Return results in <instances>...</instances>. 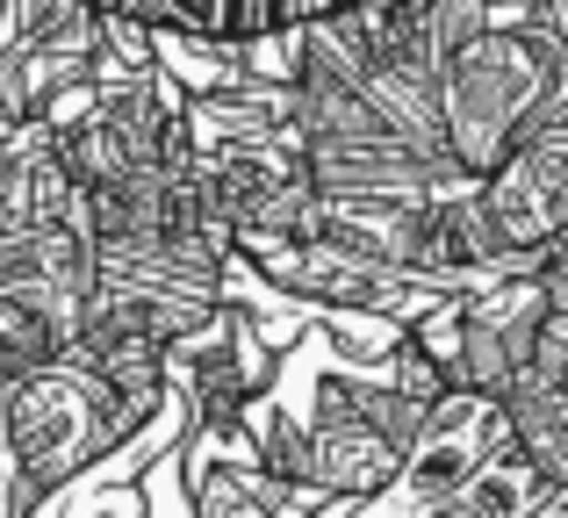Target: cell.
Masks as SVG:
<instances>
[{
  "mask_svg": "<svg viewBox=\"0 0 568 518\" xmlns=\"http://www.w3.org/2000/svg\"><path fill=\"white\" fill-rule=\"evenodd\" d=\"M568 101V43L540 29L532 14L483 29L468 51H454L439 80V115H446V152L483 181L518 138L561 115Z\"/></svg>",
  "mask_w": 568,
  "mask_h": 518,
  "instance_id": "6da1fadb",
  "label": "cell"
},
{
  "mask_svg": "<svg viewBox=\"0 0 568 518\" xmlns=\"http://www.w3.org/2000/svg\"><path fill=\"white\" fill-rule=\"evenodd\" d=\"M138 425L144 418L115 396L109 375H94V367L65 360V353L22 367V375L8 382V404H0V461H8V476H14L22 518L37 511L43 497H58L72 476L101 468Z\"/></svg>",
  "mask_w": 568,
  "mask_h": 518,
  "instance_id": "7a4b0ae2",
  "label": "cell"
},
{
  "mask_svg": "<svg viewBox=\"0 0 568 518\" xmlns=\"http://www.w3.org/2000/svg\"><path fill=\"white\" fill-rule=\"evenodd\" d=\"M555 309V288L532 274H489L475 288H460V353H454V389H483V396H511V382L526 375L540 324Z\"/></svg>",
  "mask_w": 568,
  "mask_h": 518,
  "instance_id": "3957f363",
  "label": "cell"
},
{
  "mask_svg": "<svg viewBox=\"0 0 568 518\" xmlns=\"http://www.w3.org/2000/svg\"><path fill=\"white\" fill-rule=\"evenodd\" d=\"M295 483H310L317 497H382L388 483H403V447L353 404L346 375H332L317 389V410L303 425Z\"/></svg>",
  "mask_w": 568,
  "mask_h": 518,
  "instance_id": "277c9868",
  "label": "cell"
},
{
  "mask_svg": "<svg viewBox=\"0 0 568 518\" xmlns=\"http://www.w3.org/2000/svg\"><path fill=\"white\" fill-rule=\"evenodd\" d=\"M425 202L432 195H324V231L346 238L353 253L410 266L417 260V231H425Z\"/></svg>",
  "mask_w": 568,
  "mask_h": 518,
  "instance_id": "5b68a950",
  "label": "cell"
},
{
  "mask_svg": "<svg viewBox=\"0 0 568 518\" xmlns=\"http://www.w3.org/2000/svg\"><path fill=\"white\" fill-rule=\"evenodd\" d=\"M101 8L130 14V22L159 29V37H223L231 0H101Z\"/></svg>",
  "mask_w": 568,
  "mask_h": 518,
  "instance_id": "8992f818",
  "label": "cell"
},
{
  "mask_svg": "<svg viewBox=\"0 0 568 518\" xmlns=\"http://www.w3.org/2000/svg\"><path fill=\"white\" fill-rule=\"evenodd\" d=\"M511 396H568V303L547 309V324H540V346H532V360H526V375L511 382ZM504 396V404H511Z\"/></svg>",
  "mask_w": 568,
  "mask_h": 518,
  "instance_id": "52a82bcc",
  "label": "cell"
},
{
  "mask_svg": "<svg viewBox=\"0 0 568 518\" xmlns=\"http://www.w3.org/2000/svg\"><path fill=\"white\" fill-rule=\"evenodd\" d=\"M274 29H288L281 22V0H231V14H223V43H260Z\"/></svg>",
  "mask_w": 568,
  "mask_h": 518,
  "instance_id": "ba28073f",
  "label": "cell"
},
{
  "mask_svg": "<svg viewBox=\"0 0 568 518\" xmlns=\"http://www.w3.org/2000/svg\"><path fill=\"white\" fill-rule=\"evenodd\" d=\"M22 216V152H14V138H0V231Z\"/></svg>",
  "mask_w": 568,
  "mask_h": 518,
  "instance_id": "9c48e42d",
  "label": "cell"
},
{
  "mask_svg": "<svg viewBox=\"0 0 568 518\" xmlns=\"http://www.w3.org/2000/svg\"><path fill=\"white\" fill-rule=\"evenodd\" d=\"M367 0H281V22L288 29H310V22H332V14H353Z\"/></svg>",
  "mask_w": 568,
  "mask_h": 518,
  "instance_id": "30bf717a",
  "label": "cell"
},
{
  "mask_svg": "<svg viewBox=\"0 0 568 518\" xmlns=\"http://www.w3.org/2000/svg\"><path fill=\"white\" fill-rule=\"evenodd\" d=\"M532 22H540V29H555V37L568 43V0H532Z\"/></svg>",
  "mask_w": 568,
  "mask_h": 518,
  "instance_id": "8fae6325",
  "label": "cell"
}]
</instances>
